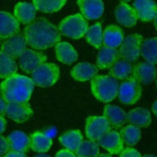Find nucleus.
I'll list each match as a JSON object with an SVG mask.
<instances>
[{
	"label": "nucleus",
	"instance_id": "1",
	"mask_svg": "<svg viewBox=\"0 0 157 157\" xmlns=\"http://www.w3.org/2000/svg\"><path fill=\"white\" fill-rule=\"evenodd\" d=\"M26 44L34 50H47L61 40L58 28L45 17H39L23 30Z\"/></svg>",
	"mask_w": 157,
	"mask_h": 157
},
{
	"label": "nucleus",
	"instance_id": "43",
	"mask_svg": "<svg viewBox=\"0 0 157 157\" xmlns=\"http://www.w3.org/2000/svg\"><path fill=\"white\" fill-rule=\"evenodd\" d=\"M97 157H112V155L109 153H102V154H99Z\"/></svg>",
	"mask_w": 157,
	"mask_h": 157
},
{
	"label": "nucleus",
	"instance_id": "19",
	"mask_svg": "<svg viewBox=\"0 0 157 157\" xmlns=\"http://www.w3.org/2000/svg\"><path fill=\"white\" fill-rule=\"evenodd\" d=\"M126 122L139 128L148 127L151 122V113L147 108H136L126 113Z\"/></svg>",
	"mask_w": 157,
	"mask_h": 157
},
{
	"label": "nucleus",
	"instance_id": "25",
	"mask_svg": "<svg viewBox=\"0 0 157 157\" xmlns=\"http://www.w3.org/2000/svg\"><path fill=\"white\" fill-rule=\"evenodd\" d=\"M36 10L34 5L27 2H20L15 6L14 17L22 25H29L35 20Z\"/></svg>",
	"mask_w": 157,
	"mask_h": 157
},
{
	"label": "nucleus",
	"instance_id": "20",
	"mask_svg": "<svg viewBox=\"0 0 157 157\" xmlns=\"http://www.w3.org/2000/svg\"><path fill=\"white\" fill-rule=\"evenodd\" d=\"M114 16L119 25L125 27H133L137 23V16L134 9L125 2H121L114 11Z\"/></svg>",
	"mask_w": 157,
	"mask_h": 157
},
{
	"label": "nucleus",
	"instance_id": "21",
	"mask_svg": "<svg viewBox=\"0 0 157 157\" xmlns=\"http://www.w3.org/2000/svg\"><path fill=\"white\" fill-rule=\"evenodd\" d=\"M98 73L97 66L88 63V62H81L75 65V67L71 70V76L78 82H87L96 76Z\"/></svg>",
	"mask_w": 157,
	"mask_h": 157
},
{
	"label": "nucleus",
	"instance_id": "22",
	"mask_svg": "<svg viewBox=\"0 0 157 157\" xmlns=\"http://www.w3.org/2000/svg\"><path fill=\"white\" fill-rule=\"evenodd\" d=\"M12 151L25 153L29 149V137L22 131H14L6 138Z\"/></svg>",
	"mask_w": 157,
	"mask_h": 157
},
{
	"label": "nucleus",
	"instance_id": "5",
	"mask_svg": "<svg viewBox=\"0 0 157 157\" xmlns=\"http://www.w3.org/2000/svg\"><path fill=\"white\" fill-rule=\"evenodd\" d=\"M60 71L56 64L45 62L32 72L30 78L34 86L39 87H49L58 81Z\"/></svg>",
	"mask_w": 157,
	"mask_h": 157
},
{
	"label": "nucleus",
	"instance_id": "36",
	"mask_svg": "<svg viewBox=\"0 0 157 157\" xmlns=\"http://www.w3.org/2000/svg\"><path fill=\"white\" fill-rule=\"evenodd\" d=\"M9 150V144L6 138L3 136H0V157L4 156Z\"/></svg>",
	"mask_w": 157,
	"mask_h": 157
},
{
	"label": "nucleus",
	"instance_id": "33",
	"mask_svg": "<svg viewBox=\"0 0 157 157\" xmlns=\"http://www.w3.org/2000/svg\"><path fill=\"white\" fill-rule=\"evenodd\" d=\"M76 157H97L100 154L98 144L94 141H82L75 150Z\"/></svg>",
	"mask_w": 157,
	"mask_h": 157
},
{
	"label": "nucleus",
	"instance_id": "26",
	"mask_svg": "<svg viewBox=\"0 0 157 157\" xmlns=\"http://www.w3.org/2000/svg\"><path fill=\"white\" fill-rule=\"evenodd\" d=\"M123 41V30L118 25H109L103 31V46L119 48Z\"/></svg>",
	"mask_w": 157,
	"mask_h": 157
},
{
	"label": "nucleus",
	"instance_id": "3",
	"mask_svg": "<svg viewBox=\"0 0 157 157\" xmlns=\"http://www.w3.org/2000/svg\"><path fill=\"white\" fill-rule=\"evenodd\" d=\"M118 86V81L110 75H96L91 78L92 94L103 103L112 102L117 97Z\"/></svg>",
	"mask_w": 157,
	"mask_h": 157
},
{
	"label": "nucleus",
	"instance_id": "28",
	"mask_svg": "<svg viewBox=\"0 0 157 157\" xmlns=\"http://www.w3.org/2000/svg\"><path fill=\"white\" fill-rule=\"evenodd\" d=\"M140 56L147 62L153 65L157 62V39L156 37L149 38L142 42Z\"/></svg>",
	"mask_w": 157,
	"mask_h": 157
},
{
	"label": "nucleus",
	"instance_id": "7",
	"mask_svg": "<svg viewBox=\"0 0 157 157\" xmlns=\"http://www.w3.org/2000/svg\"><path fill=\"white\" fill-rule=\"evenodd\" d=\"M142 42L143 36L140 34H132L123 38L119 46V57L130 63L136 62L140 57Z\"/></svg>",
	"mask_w": 157,
	"mask_h": 157
},
{
	"label": "nucleus",
	"instance_id": "18",
	"mask_svg": "<svg viewBox=\"0 0 157 157\" xmlns=\"http://www.w3.org/2000/svg\"><path fill=\"white\" fill-rule=\"evenodd\" d=\"M119 52L117 49L102 46L96 58V66L98 69H109L119 59Z\"/></svg>",
	"mask_w": 157,
	"mask_h": 157
},
{
	"label": "nucleus",
	"instance_id": "38",
	"mask_svg": "<svg viewBox=\"0 0 157 157\" xmlns=\"http://www.w3.org/2000/svg\"><path fill=\"white\" fill-rule=\"evenodd\" d=\"M3 157H27L25 155V153H21V152H17V151H12V150H9V151L6 153Z\"/></svg>",
	"mask_w": 157,
	"mask_h": 157
},
{
	"label": "nucleus",
	"instance_id": "2",
	"mask_svg": "<svg viewBox=\"0 0 157 157\" xmlns=\"http://www.w3.org/2000/svg\"><path fill=\"white\" fill-rule=\"evenodd\" d=\"M33 90L34 83L31 78L17 73L7 77L0 83V93L6 103L28 102Z\"/></svg>",
	"mask_w": 157,
	"mask_h": 157
},
{
	"label": "nucleus",
	"instance_id": "15",
	"mask_svg": "<svg viewBox=\"0 0 157 157\" xmlns=\"http://www.w3.org/2000/svg\"><path fill=\"white\" fill-rule=\"evenodd\" d=\"M137 19L142 21H151L156 17L157 8L154 0H135L133 2Z\"/></svg>",
	"mask_w": 157,
	"mask_h": 157
},
{
	"label": "nucleus",
	"instance_id": "14",
	"mask_svg": "<svg viewBox=\"0 0 157 157\" xmlns=\"http://www.w3.org/2000/svg\"><path fill=\"white\" fill-rule=\"evenodd\" d=\"M81 15L87 20H98L104 13V3L102 0H77Z\"/></svg>",
	"mask_w": 157,
	"mask_h": 157
},
{
	"label": "nucleus",
	"instance_id": "37",
	"mask_svg": "<svg viewBox=\"0 0 157 157\" xmlns=\"http://www.w3.org/2000/svg\"><path fill=\"white\" fill-rule=\"evenodd\" d=\"M54 157H76V155L73 151H70V150L64 148L57 151Z\"/></svg>",
	"mask_w": 157,
	"mask_h": 157
},
{
	"label": "nucleus",
	"instance_id": "23",
	"mask_svg": "<svg viewBox=\"0 0 157 157\" xmlns=\"http://www.w3.org/2000/svg\"><path fill=\"white\" fill-rule=\"evenodd\" d=\"M52 146V140L44 132H34L29 137V148L39 153L49 151Z\"/></svg>",
	"mask_w": 157,
	"mask_h": 157
},
{
	"label": "nucleus",
	"instance_id": "10",
	"mask_svg": "<svg viewBox=\"0 0 157 157\" xmlns=\"http://www.w3.org/2000/svg\"><path fill=\"white\" fill-rule=\"evenodd\" d=\"M47 61L46 54L35 50L26 49L19 57V64L21 69L26 74H31L40 65Z\"/></svg>",
	"mask_w": 157,
	"mask_h": 157
},
{
	"label": "nucleus",
	"instance_id": "11",
	"mask_svg": "<svg viewBox=\"0 0 157 157\" xmlns=\"http://www.w3.org/2000/svg\"><path fill=\"white\" fill-rule=\"evenodd\" d=\"M26 48L27 44L25 42V36L21 33H17L6 39L2 44L0 51L13 59H17L21 56L22 52L26 50Z\"/></svg>",
	"mask_w": 157,
	"mask_h": 157
},
{
	"label": "nucleus",
	"instance_id": "9",
	"mask_svg": "<svg viewBox=\"0 0 157 157\" xmlns=\"http://www.w3.org/2000/svg\"><path fill=\"white\" fill-rule=\"evenodd\" d=\"M5 114L17 123H23L33 116V110L28 102H11L6 104Z\"/></svg>",
	"mask_w": 157,
	"mask_h": 157
},
{
	"label": "nucleus",
	"instance_id": "16",
	"mask_svg": "<svg viewBox=\"0 0 157 157\" xmlns=\"http://www.w3.org/2000/svg\"><path fill=\"white\" fill-rule=\"evenodd\" d=\"M20 33V22L8 12L0 11V39L6 40Z\"/></svg>",
	"mask_w": 157,
	"mask_h": 157
},
{
	"label": "nucleus",
	"instance_id": "40",
	"mask_svg": "<svg viewBox=\"0 0 157 157\" xmlns=\"http://www.w3.org/2000/svg\"><path fill=\"white\" fill-rule=\"evenodd\" d=\"M6 104H7V103L5 102V100L3 99L1 93H0V114H1V116H4V114H5Z\"/></svg>",
	"mask_w": 157,
	"mask_h": 157
},
{
	"label": "nucleus",
	"instance_id": "27",
	"mask_svg": "<svg viewBox=\"0 0 157 157\" xmlns=\"http://www.w3.org/2000/svg\"><path fill=\"white\" fill-rule=\"evenodd\" d=\"M83 141L82 134L80 130H70L65 132L59 137V142L62 146L70 150V151H75L80 146L81 143Z\"/></svg>",
	"mask_w": 157,
	"mask_h": 157
},
{
	"label": "nucleus",
	"instance_id": "45",
	"mask_svg": "<svg viewBox=\"0 0 157 157\" xmlns=\"http://www.w3.org/2000/svg\"><path fill=\"white\" fill-rule=\"evenodd\" d=\"M129 1H131V0H122V2H125V3H127Z\"/></svg>",
	"mask_w": 157,
	"mask_h": 157
},
{
	"label": "nucleus",
	"instance_id": "34",
	"mask_svg": "<svg viewBox=\"0 0 157 157\" xmlns=\"http://www.w3.org/2000/svg\"><path fill=\"white\" fill-rule=\"evenodd\" d=\"M17 71V65L15 59L0 51V78H6L11 75L16 74Z\"/></svg>",
	"mask_w": 157,
	"mask_h": 157
},
{
	"label": "nucleus",
	"instance_id": "44",
	"mask_svg": "<svg viewBox=\"0 0 157 157\" xmlns=\"http://www.w3.org/2000/svg\"><path fill=\"white\" fill-rule=\"evenodd\" d=\"M141 157H156L155 155H152V154H146V155H143Z\"/></svg>",
	"mask_w": 157,
	"mask_h": 157
},
{
	"label": "nucleus",
	"instance_id": "30",
	"mask_svg": "<svg viewBox=\"0 0 157 157\" xmlns=\"http://www.w3.org/2000/svg\"><path fill=\"white\" fill-rule=\"evenodd\" d=\"M132 68L133 66L130 62L125 61L123 59H118L110 68V76L117 78V80L124 81L127 78H129L132 74Z\"/></svg>",
	"mask_w": 157,
	"mask_h": 157
},
{
	"label": "nucleus",
	"instance_id": "42",
	"mask_svg": "<svg viewBox=\"0 0 157 157\" xmlns=\"http://www.w3.org/2000/svg\"><path fill=\"white\" fill-rule=\"evenodd\" d=\"M33 157H52V156H51V155H49V154L40 153V154H38V155H35V156H33Z\"/></svg>",
	"mask_w": 157,
	"mask_h": 157
},
{
	"label": "nucleus",
	"instance_id": "17",
	"mask_svg": "<svg viewBox=\"0 0 157 157\" xmlns=\"http://www.w3.org/2000/svg\"><path fill=\"white\" fill-rule=\"evenodd\" d=\"M104 117L114 129L122 128L126 123V113L117 105H106L103 111Z\"/></svg>",
	"mask_w": 157,
	"mask_h": 157
},
{
	"label": "nucleus",
	"instance_id": "8",
	"mask_svg": "<svg viewBox=\"0 0 157 157\" xmlns=\"http://www.w3.org/2000/svg\"><path fill=\"white\" fill-rule=\"evenodd\" d=\"M110 130L111 125L104 117L91 116L86 120V135L90 141H98Z\"/></svg>",
	"mask_w": 157,
	"mask_h": 157
},
{
	"label": "nucleus",
	"instance_id": "29",
	"mask_svg": "<svg viewBox=\"0 0 157 157\" xmlns=\"http://www.w3.org/2000/svg\"><path fill=\"white\" fill-rule=\"evenodd\" d=\"M119 135L123 144L128 147H134L141 140V129L135 125H126L120 128Z\"/></svg>",
	"mask_w": 157,
	"mask_h": 157
},
{
	"label": "nucleus",
	"instance_id": "39",
	"mask_svg": "<svg viewBox=\"0 0 157 157\" xmlns=\"http://www.w3.org/2000/svg\"><path fill=\"white\" fill-rule=\"evenodd\" d=\"M6 126H7V121H6L4 116H1V114H0V134H2V133L5 131Z\"/></svg>",
	"mask_w": 157,
	"mask_h": 157
},
{
	"label": "nucleus",
	"instance_id": "35",
	"mask_svg": "<svg viewBox=\"0 0 157 157\" xmlns=\"http://www.w3.org/2000/svg\"><path fill=\"white\" fill-rule=\"evenodd\" d=\"M142 155L137 149L128 147L127 148H123L122 151L119 153V157H141Z\"/></svg>",
	"mask_w": 157,
	"mask_h": 157
},
{
	"label": "nucleus",
	"instance_id": "4",
	"mask_svg": "<svg viewBox=\"0 0 157 157\" xmlns=\"http://www.w3.org/2000/svg\"><path fill=\"white\" fill-rule=\"evenodd\" d=\"M88 28V22L82 15L75 14L68 16L59 23V31L65 37L71 39H81Z\"/></svg>",
	"mask_w": 157,
	"mask_h": 157
},
{
	"label": "nucleus",
	"instance_id": "12",
	"mask_svg": "<svg viewBox=\"0 0 157 157\" xmlns=\"http://www.w3.org/2000/svg\"><path fill=\"white\" fill-rule=\"evenodd\" d=\"M97 142L98 146L106 149L111 155L119 154L124 148V144L120 138L119 133L114 130H110L107 132Z\"/></svg>",
	"mask_w": 157,
	"mask_h": 157
},
{
	"label": "nucleus",
	"instance_id": "24",
	"mask_svg": "<svg viewBox=\"0 0 157 157\" xmlns=\"http://www.w3.org/2000/svg\"><path fill=\"white\" fill-rule=\"evenodd\" d=\"M56 56L58 61L63 64L71 65L77 61L78 52L68 42H58L56 45Z\"/></svg>",
	"mask_w": 157,
	"mask_h": 157
},
{
	"label": "nucleus",
	"instance_id": "41",
	"mask_svg": "<svg viewBox=\"0 0 157 157\" xmlns=\"http://www.w3.org/2000/svg\"><path fill=\"white\" fill-rule=\"evenodd\" d=\"M151 110H152V113L154 116H156L157 114V101H154V103L151 107Z\"/></svg>",
	"mask_w": 157,
	"mask_h": 157
},
{
	"label": "nucleus",
	"instance_id": "31",
	"mask_svg": "<svg viewBox=\"0 0 157 157\" xmlns=\"http://www.w3.org/2000/svg\"><path fill=\"white\" fill-rule=\"evenodd\" d=\"M36 10L42 13L51 14L59 11L66 4L67 0H32Z\"/></svg>",
	"mask_w": 157,
	"mask_h": 157
},
{
	"label": "nucleus",
	"instance_id": "13",
	"mask_svg": "<svg viewBox=\"0 0 157 157\" xmlns=\"http://www.w3.org/2000/svg\"><path fill=\"white\" fill-rule=\"evenodd\" d=\"M132 77L140 84H149L155 80L156 68L155 65L147 61L140 62L132 68Z\"/></svg>",
	"mask_w": 157,
	"mask_h": 157
},
{
	"label": "nucleus",
	"instance_id": "32",
	"mask_svg": "<svg viewBox=\"0 0 157 157\" xmlns=\"http://www.w3.org/2000/svg\"><path fill=\"white\" fill-rule=\"evenodd\" d=\"M86 42L95 49H100L103 46V30H102L101 23H95L87 28L86 34Z\"/></svg>",
	"mask_w": 157,
	"mask_h": 157
},
{
	"label": "nucleus",
	"instance_id": "6",
	"mask_svg": "<svg viewBox=\"0 0 157 157\" xmlns=\"http://www.w3.org/2000/svg\"><path fill=\"white\" fill-rule=\"evenodd\" d=\"M117 96L119 101L124 105H133L141 99L142 86L134 78L130 76L118 86Z\"/></svg>",
	"mask_w": 157,
	"mask_h": 157
}]
</instances>
